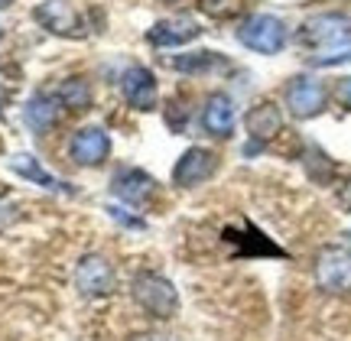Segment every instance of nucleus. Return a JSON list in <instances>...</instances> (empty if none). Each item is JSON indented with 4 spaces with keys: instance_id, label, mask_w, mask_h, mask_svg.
Wrapping results in <instances>:
<instances>
[{
    "instance_id": "f257e3e1",
    "label": "nucleus",
    "mask_w": 351,
    "mask_h": 341,
    "mask_svg": "<svg viewBox=\"0 0 351 341\" xmlns=\"http://www.w3.org/2000/svg\"><path fill=\"white\" fill-rule=\"evenodd\" d=\"M296 42L302 49H309V55H326V52L345 49V46H351V13H315L300 26Z\"/></svg>"
},
{
    "instance_id": "f03ea898",
    "label": "nucleus",
    "mask_w": 351,
    "mask_h": 341,
    "mask_svg": "<svg viewBox=\"0 0 351 341\" xmlns=\"http://www.w3.org/2000/svg\"><path fill=\"white\" fill-rule=\"evenodd\" d=\"M130 296L140 305V312H147L156 322H169L179 312V290L163 273H150V270L137 273L130 283Z\"/></svg>"
},
{
    "instance_id": "7ed1b4c3",
    "label": "nucleus",
    "mask_w": 351,
    "mask_h": 341,
    "mask_svg": "<svg viewBox=\"0 0 351 341\" xmlns=\"http://www.w3.org/2000/svg\"><path fill=\"white\" fill-rule=\"evenodd\" d=\"M287 23L274 16V13H254L238 26V42L244 49L261 52V55H276L287 46Z\"/></svg>"
},
{
    "instance_id": "20e7f679",
    "label": "nucleus",
    "mask_w": 351,
    "mask_h": 341,
    "mask_svg": "<svg viewBox=\"0 0 351 341\" xmlns=\"http://www.w3.org/2000/svg\"><path fill=\"white\" fill-rule=\"evenodd\" d=\"M315 286L328 296H341V292L351 290V251L332 244V247H322L315 253V266H313Z\"/></svg>"
},
{
    "instance_id": "39448f33",
    "label": "nucleus",
    "mask_w": 351,
    "mask_h": 341,
    "mask_svg": "<svg viewBox=\"0 0 351 341\" xmlns=\"http://www.w3.org/2000/svg\"><path fill=\"white\" fill-rule=\"evenodd\" d=\"M75 290L85 299H101L114 292V266L101 253H85L75 264Z\"/></svg>"
},
{
    "instance_id": "423d86ee",
    "label": "nucleus",
    "mask_w": 351,
    "mask_h": 341,
    "mask_svg": "<svg viewBox=\"0 0 351 341\" xmlns=\"http://www.w3.org/2000/svg\"><path fill=\"white\" fill-rule=\"evenodd\" d=\"M218 173V153L205 147H189L173 166V186L176 189H195Z\"/></svg>"
},
{
    "instance_id": "0eeeda50",
    "label": "nucleus",
    "mask_w": 351,
    "mask_h": 341,
    "mask_svg": "<svg viewBox=\"0 0 351 341\" xmlns=\"http://www.w3.org/2000/svg\"><path fill=\"white\" fill-rule=\"evenodd\" d=\"M283 101H287V108H289L293 117L309 121V117H319V114L326 111L328 91H326L322 81H315V78H309V75H300V78H293V81L287 85Z\"/></svg>"
},
{
    "instance_id": "6e6552de",
    "label": "nucleus",
    "mask_w": 351,
    "mask_h": 341,
    "mask_svg": "<svg viewBox=\"0 0 351 341\" xmlns=\"http://www.w3.org/2000/svg\"><path fill=\"white\" fill-rule=\"evenodd\" d=\"M36 23L43 29H49L52 36H65V39H82L88 33V23L85 16H78L72 7H69V0H43L36 10Z\"/></svg>"
},
{
    "instance_id": "1a4fd4ad",
    "label": "nucleus",
    "mask_w": 351,
    "mask_h": 341,
    "mask_svg": "<svg viewBox=\"0 0 351 341\" xmlns=\"http://www.w3.org/2000/svg\"><path fill=\"white\" fill-rule=\"evenodd\" d=\"M283 130V114L274 101H261L257 108L247 111V143H244V156H257V153L270 143Z\"/></svg>"
},
{
    "instance_id": "9d476101",
    "label": "nucleus",
    "mask_w": 351,
    "mask_h": 341,
    "mask_svg": "<svg viewBox=\"0 0 351 341\" xmlns=\"http://www.w3.org/2000/svg\"><path fill=\"white\" fill-rule=\"evenodd\" d=\"M199 36H202V26L189 13H176V16H166V20H156L147 29V42L156 46V49H176V46H186V42H192Z\"/></svg>"
},
{
    "instance_id": "9b49d317",
    "label": "nucleus",
    "mask_w": 351,
    "mask_h": 341,
    "mask_svg": "<svg viewBox=\"0 0 351 341\" xmlns=\"http://www.w3.org/2000/svg\"><path fill=\"white\" fill-rule=\"evenodd\" d=\"M121 94L134 111H153L160 101V85L147 65H130L121 75Z\"/></svg>"
},
{
    "instance_id": "f8f14e48",
    "label": "nucleus",
    "mask_w": 351,
    "mask_h": 341,
    "mask_svg": "<svg viewBox=\"0 0 351 341\" xmlns=\"http://www.w3.org/2000/svg\"><path fill=\"white\" fill-rule=\"evenodd\" d=\"M69 156L78 166H101L111 156V137H108V130L95 124L75 130L72 140H69Z\"/></svg>"
},
{
    "instance_id": "ddd939ff",
    "label": "nucleus",
    "mask_w": 351,
    "mask_h": 341,
    "mask_svg": "<svg viewBox=\"0 0 351 341\" xmlns=\"http://www.w3.org/2000/svg\"><path fill=\"white\" fill-rule=\"evenodd\" d=\"M111 192L127 205H143L156 192V179L150 173H143L137 166H124L117 169L111 179Z\"/></svg>"
},
{
    "instance_id": "4468645a",
    "label": "nucleus",
    "mask_w": 351,
    "mask_h": 341,
    "mask_svg": "<svg viewBox=\"0 0 351 341\" xmlns=\"http://www.w3.org/2000/svg\"><path fill=\"white\" fill-rule=\"evenodd\" d=\"M234 124H238V108H234V101L228 98L225 91L208 94V101L202 108V127H205V134L228 140L234 134Z\"/></svg>"
},
{
    "instance_id": "2eb2a0df",
    "label": "nucleus",
    "mask_w": 351,
    "mask_h": 341,
    "mask_svg": "<svg viewBox=\"0 0 351 341\" xmlns=\"http://www.w3.org/2000/svg\"><path fill=\"white\" fill-rule=\"evenodd\" d=\"M10 169L20 179H26V182H33V186H39V189H46V192H62V195H72V192H75L69 182L52 176L49 169L39 163L36 156H29V153H16V156H10Z\"/></svg>"
},
{
    "instance_id": "dca6fc26",
    "label": "nucleus",
    "mask_w": 351,
    "mask_h": 341,
    "mask_svg": "<svg viewBox=\"0 0 351 341\" xmlns=\"http://www.w3.org/2000/svg\"><path fill=\"white\" fill-rule=\"evenodd\" d=\"M59 114H62V104L56 94L49 91H36L23 108V121L33 134H49L52 127L59 124Z\"/></svg>"
},
{
    "instance_id": "f3484780",
    "label": "nucleus",
    "mask_w": 351,
    "mask_h": 341,
    "mask_svg": "<svg viewBox=\"0 0 351 341\" xmlns=\"http://www.w3.org/2000/svg\"><path fill=\"white\" fill-rule=\"evenodd\" d=\"M166 65H169L173 72H182V75H205V72H215V68H228V59L212 49H199V52L173 55Z\"/></svg>"
},
{
    "instance_id": "a211bd4d",
    "label": "nucleus",
    "mask_w": 351,
    "mask_h": 341,
    "mask_svg": "<svg viewBox=\"0 0 351 341\" xmlns=\"http://www.w3.org/2000/svg\"><path fill=\"white\" fill-rule=\"evenodd\" d=\"M56 98H59V104H62L65 111H72V114L88 111V108H91V85H88V78L72 75L59 85Z\"/></svg>"
},
{
    "instance_id": "6ab92c4d",
    "label": "nucleus",
    "mask_w": 351,
    "mask_h": 341,
    "mask_svg": "<svg viewBox=\"0 0 351 341\" xmlns=\"http://www.w3.org/2000/svg\"><path fill=\"white\" fill-rule=\"evenodd\" d=\"M199 10L212 20H231L244 10V0H199Z\"/></svg>"
},
{
    "instance_id": "aec40b11",
    "label": "nucleus",
    "mask_w": 351,
    "mask_h": 341,
    "mask_svg": "<svg viewBox=\"0 0 351 341\" xmlns=\"http://www.w3.org/2000/svg\"><path fill=\"white\" fill-rule=\"evenodd\" d=\"M341 62H351V46H345L339 52H326V55H309V65H315V68H328V65Z\"/></svg>"
},
{
    "instance_id": "412c9836",
    "label": "nucleus",
    "mask_w": 351,
    "mask_h": 341,
    "mask_svg": "<svg viewBox=\"0 0 351 341\" xmlns=\"http://www.w3.org/2000/svg\"><path fill=\"white\" fill-rule=\"evenodd\" d=\"M108 215H111L114 221H121V225H124V227H134V231H140V227H147V221H143V218L127 215L124 208H117V205H108Z\"/></svg>"
},
{
    "instance_id": "4be33fe9",
    "label": "nucleus",
    "mask_w": 351,
    "mask_h": 341,
    "mask_svg": "<svg viewBox=\"0 0 351 341\" xmlns=\"http://www.w3.org/2000/svg\"><path fill=\"white\" fill-rule=\"evenodd\" d=\"M332 98H335L345 111H351V75L339 78V85H335V91H332Z\"/></svg>"
},
{
    "instance_id": "5701e85b",
    "label": "nucleus",
    "mask_w": 351,
    "mask_h": 341,
    "mask_svg": "<svg viewBox=\"0 0 351 341\" xmlns=\"http://www.w3.org/2000/svg\"><path fill=\"white\" fill-rule=\"evenodd\" d=\"M127 341H179V338L166 335V331H134Z\"/></svg>"
},
{
    "instance_id": "b1692460",
    "label": "nucleus",
    "mask_w": 351,
    "mask_h": 341,
    "mask_svg": "<svg viewBox=\"0 0 351 341\" xmlns=\"http://www.w3.org/2000/svg\"><path fill=\"white\" fill-rule=\"evenodd\" d=\"M339 205H341V212H348V215H351V179H345V182H341Z\"/></svg>"
},
{
    "instance_id": "393cba45",
    "label": "nucleus",
    "mask_w": 351,
    "mask_h": 341,
    "mask_svg": "<svg viewBox=\"0 0 351 341\" xmlns=\"http://www.w3.org/2000/svg\"><path fill=\"white\" fill-rule=\"evenodd\" d=\"M10 7V0H0V10H7Z\"/></svg>"
},
{
    "instance_id": "a878e982",
    "label": "nucleus",
    "mask_w": 351,
    "mask_h": 341,
    "mask_svg": "<svg viewBox=\"0 0 351 341\" xmlns=\"http://www.w3.org/2000/svg\"><path fill=\"white\" fill-rule=\"evenodd\" d=\"M0 39H3V29H0Z\"/></svg>"
}]
</instances>
